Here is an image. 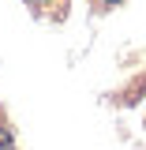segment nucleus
Segmentation results:
<instances>
[{
  "label": "nucleus",
  "instance_id": "f257e3e1",
  "mask_svg": "<svg viewBox=\"0 0 146 150\" xmlns=\"http://www.w3.org/2000/svg\"><path fill=\"white\" fill-rule=\"evenodd\" d=\"M0 150H15V146H11V135H8V131H0Z\"/></svg>",
  "mask_w": 146,
  "mask_h": 150
},
{
  "label": "nucleus",
  "instance_id": "f03ea898",
  "mask_svg": "<svg viewBox=\"0 0 146 150\" xmlns=\"http://www.w3.org/2000/svg\"><path fill=\"white\" fill-rule=\"evenodd\" d=\"M105 4H116V0H105Z\"/></svg>",
  "mask_w": 146,
  "mask_h": 150
}]
</instances>
